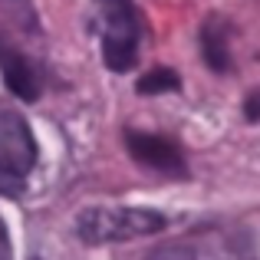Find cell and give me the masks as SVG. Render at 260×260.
<instances>
[{"mask_svg":"<svg viewBox=\"0 0 260 260\" xmlns=\"http://www.w3.org/2000/svg\"><path fill=\"white\" fill-rule=\"evenodd\" d=\"M33 161H37V142L30 125L17 112L0 109V194H20Z\"/></svg>","mask_w":260,"mask_h":260,"instance_id":"obj_3","label":"cell"},{"mask_svg":"<svg viewBox=\"0 0 260 260\" xmlns=\"http://www.w3.org/2000/svg\"><path fill=\"white\" fill-rule=\"evenodd\" d=\"M125 145H128V152H132V158L142 161V165H148V168H158V172H168V175L184 172L181 152H178L168 139H161V135L125 132Z\"/></svg>","mask_w":260,"mask_h":260,"instance_id":"obj_4","label":"cell"},{"mask_svg":"<svg viewBox=\"0 0 260 260\" xmlns=\"http://www.w3.org/2000/svg\"><path fill=\"white\" fill-rule=\"evenodd\" d=\"M244 115H247L250 122H260V89L247 95V102H244Z\"/></svg>","mask_w":260,"mask_h":260,"instance_id":"obj_8","label":"cell"},{"mask_svg":"<svg viewBox=\"0 0 260 260\" xmlns=\"http://www.w3.org/2000/svg\"><path fill=\"white\" fill-rule=\"evenodd\" d=\"M161 228H165V217L158 211H145V208H86L76 217V234L86 244L145 237V234H158Z\"/></svg>","mask_w":260,"mask_h":260,"instance_id":"obj_1","label":"cell"},{"mask_svg":"<svg viewBox=\"0 0 260 260\" xmlns=\"http://www.w3.org/2000/svg\"><path fill=\"white\" fill-rule=\"evenodd\" d=\"M201 56L214 73H224L231 66V53H228V23L221 17L204 20L201 26Z\"/></svg>","mask_w":260,"mask_h":260,"instance_id":"obj_5","label":"cell"},{"mask_svg":"<svg viewBox=\"0 0 260 260\" xmlns=\"http://www.w3.org/2000/svg\"><path fill=\"white\" fill-rule=\"evenodd\" d=\"M102 13V56L112 73H125L139 59L142 23L132 0H95Z\"/></svg>","mask_w":260,"mask_h":260,"instance_id":"obj_2","label":"cell"},{"mask_svg":"<svg viewBox=\"0 0 260 260\" xmlns=\"http://www.w3.org/2000/svg\"><path fill=\"white\" fill-rule=\"evenodd\" d=\"M0 70H4L7 86H10L20 99H37L40 89H37V76H33V70L26 66L23 56H17L13 50H7L4 43H0Z\"/></svg>","mask_w":260,"mask_h":260,"instance_id":"obj_6","label":"cell"},{"mask_svg":"<svg viewBox=\"0 0 260 260\" xmlns=\"http://www.w3.org/2000/svg\"><path fill=\"white\" fill-rule=\"evenodd\" d=\"M0 260H10V234H7L4 217H0Z\"/></svg>","mask_w":260,"mask_h":260,"instance_id":"obj_9","label":"cell"},{"mask_svg":"<svg viewBox=\"0 0 260 260\" xmlns=\"http://www.w3.org/2000/svg\"><path fill=\"white\" fill-rule=\"evenodd\" d=\"M181 86V79L175 76L172 70H152V73H145V76L139 79V92L142 95H158V92H172V89Z\"/></svg>","mask_w":260,"mask_h":260,"instance_id":"obj_7","label":"cell"}]
</instances>
